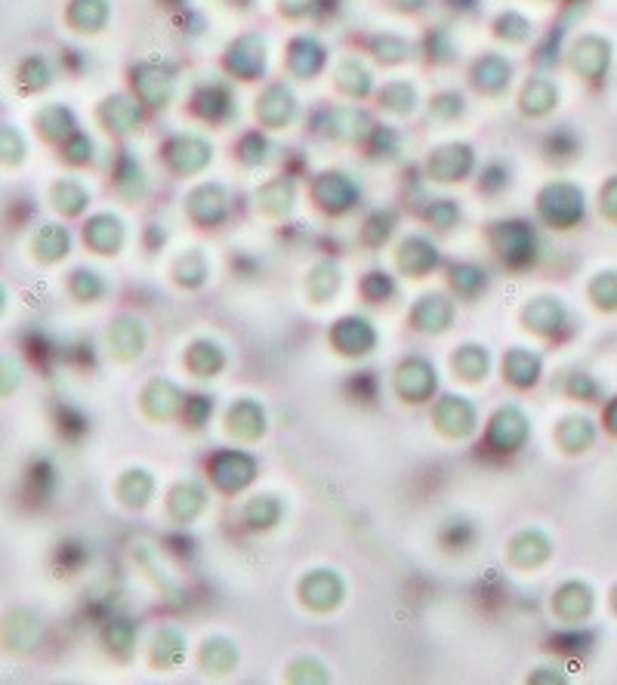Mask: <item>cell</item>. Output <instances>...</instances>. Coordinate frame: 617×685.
Segmentation results:
<instances>
[{
	"label": "cell",
	"instance_id": "cell-16",
	"mask_svg": "<svg viewBox=\"0 0 617 685\" xmlns=\"http://www.w3.org/2000/svg\"><path fill=\"white\" fill-rule=\"evenodd\" d=\"M192 112L207 124H226L235 115V99L226 84H204L192 96Z\"/></svg>",
	"mask_w": 617,
	"mask_h": 685
},
{
	"label": "cell",
	"instance_id": "cell-55",
	"mask_svg": "<svg viewBox=\"0 0 617 685\" xmlns=\"http://www.w3.org/2000/svg\"><path fill=\"white\" fill-rule=\"evenodd\" d=\"M361 294H365L371 303H383L395 294V281L386 272H371L365 281H361Z\"/></svg>",
	"mask_w": 617,
	"mask_h": 685
},
{
	"label": "cell",
	"instance_id": "cell-38",
	"mask_svg": "<svg viewBox=\"0 0 617 685\" xmlns=\"http://www.w3.org/2000/svg\"><path fill=\"white\" fill-rule=\"evenodd\" d=\"M50 198H53V207L62 216H78L90 204V195H87V189L78 183V179H62V183H56Z\"/></svg>",
	"mask_w": 617,
	"mask_h": 685
},
{
	"label": "cell",
	"instance_id": "cell-56",
	"mask_svg": "<svg viewBox=\"0 0 617 685\" xmlns=\"http://www.w3.org/2000/svg\"><path fill=\"white\" fill-rule=\"evenodd\" d=\"M408 44L402 38H395V34H383V38H374V56L383 62H402L408 59Z\"/></svg>",
	"mask_w": 617,
	"mask_h": 685
},
{
	"label": "cell",
	"instance_id": "cell-11",
	"mask_svg": "<svg viewBox=\"0 0 617 685\" xmlns=\"http://www.w3.org/2000/svg\"><path fill=\"white\" fill-rule=\"evenodd\" d=\"M331 343L340 355H349V358H361V355H371L374 346H377V331L371 328V321L358 318V315H349V318H340L334 328H331Z\"/></svg>",
	"mask_w": 617,
	"mask_h": 685
},
{
	"label": "cell",
	"instance_id": "cell-47",
	"mask_svg": "<svg viewBox=\"0 0 617 685\" xmlns=\"http://www.w3.org/2000/svg\"><path fill=\"white\" fill-rule=\"evenodd\" d=\"M337 287H340V269L334 263H321L315 266V272L309 275V284H306V291L315 303H328L334 294H337Z\"/></svg>",
	"mask_w": 617,
	"mask_h": 685
},
{
	"label": "cell",
	"instance_id": "cell-21",
	"mask_svg": "<svg viewBox=\"0 0 617 685\" xmlns=\"http://www.w3.org/2000/svg\"><path fill=\"white\" fill-rule=\"evenodd\" d=\"M84 241L93 254H118V247L124 244V223L115 213H96L84 226Z\"/></svg>",
	"mask_w": 617,
	"mask_h": 685
},
{
	"label": "cell",
	"instance_id": "cell-9",
	"mask_svg": "<svg viewBox=\"0 0 617 685\" xmlns=\"http://www.w3.org/2000/svg\"><path fill=\"white\" fill-rule=\"evenodd\" d=\"M432 417L448 439H466L476 429V405L466 395H442L432 408Z\"/></svg>",
	"mask_w": 617,
	"mask_h": 685
},
{
	"label": "cell",
	"instance_id": "cell-32",
	"mask_svg": "<svg viewBox=\"0 0 617 685\" xmlns=\"http://www.w3.org/2000/svg\"><path fill=\"white\" fill-rule=\"evenodd\" d=\"M186 365L195 377H216L226 368V352L213 340H195L186 352Z\"/></svg>",
	"mask_w": 617,
	"mask_h": 685
},
{
	"label": "cell",
	"instance_id": "cell-51",
	"mask_svg": "<svg viewBox=\"0 0 617 685\" xmlns=\"http://www.w3.org/2000/svg\"><path fill=\"white\" fill-rule=\"evenodd\" d=\"M494 34L497 38H503L506 44H525L531 38V22L519 13H503L497 22H494Z\"/></svg>",
	"mask_w": 617,
	"mask_h": 685
},
{
	"label": "cell",
	"instance_id": "cell-39",
	"mask_svg": "<svg viewBox=\"0 0 617 685\" xmlns=\"http://www.w3.org/2000/svg\"><path fill=\"white\" fill-rule=\"evenodd\" d=\"M448 284L454 287V294L457 297H466V300H473L479 297L485 287H488V272L479 269V266H469V263H460L451 269L448 275Z\"/></svg>",
	"mask_w": 617,
	"mask_h": 685
},
{
	"label": "cell",
	"instance_id": "cell-42",
	"mask_svg": "<svg viewBox=\"0 0 617 685\" xmlns=\"http://www.w3.org/2000/svg\"><path fill=\"white\" fill-rule=\"evenodd\" d=\"M294 195H297L294 179H284L281 176V179H272V183H266L257 198H260V204H263L266 213L281 216V213H287L290 207H294Z\"/></svg>",
	"mask_w": 617,
	"mask_h": 685
},
{
	"label": "cell",
	"instance_id": "cell-8",
	"mask_svg": "<svg viewBox=\"0 0 617 685\" xmlns=\"http://www.w3.org/2000/svg\"><path fill=\"white\" fill-rule=\"evenodd\" d=\"M226 71L238 81H257L266 71V41L260 34H244L226 53Z\"/></svg>",
	"mask_w": 617,
	"mask_h": 685
},
{
	"label": "cell",
	"instance_id": "cell-31",
	"mask_svg": "<svg viewBox=\"0 0 617 685\" xmlns=\"http://www.w3.org/2000/svg\"><path fill=\"white\" fill-rule=\"evenodd\" d=\"M65 19L78 34H96L108 22V0H71Z\"/></svg>",
	"mask_w": 617,
	"mask_h": 685
},
{
	"label": "cell",
	"instance_id": "cell-24",
	"mask_svg": "<svg viewBox=\"0 0 617 685\" xmlns=\"http://www.w3.org/2000/svg\"><path fill=\"white\" fill-rule=\"evenodd\" d=\"M540 368H543L540 355L531 352V349L516 346V349H510L503 355V380H510L516 389L534 386L540 380Z\"/></svg>",
	"mask_w": 617,
	"mask_h": 685
},
{
	"label": "cell",
	"instance_id": "cell-48",
	"mask_svg": "<svg viewBox=\"0 0 617 685\" xmlns=\"http://www.w3.org/2000/svg\"><path fill=\"white\" fill-rule=\"evenodd\" d=\"M207 260H204V254H198V250H189L186 257H179V263L173 266V281L179 284V287H201L204 284V278H207Z\"/></svg>",
	"mask_w": 617,
	"mask_h": 685
},
{
	"label": "cell",
	"instance_id": "cell-57",
	"mask_svg": "<svg viewBox=\"0 0 617 685\" xmlns=\"http://www.w3.org/2000/svg\"><path fill=\"white\" fill-rule=\"evenodd\" d=\"M392 213H383V210H377L371 220L365 223V229H361V238H365V244H383L386 238H389V232H392Z\"/></svg>",
	"mask_w": 617,
	"mask_h": 685
},
{
	"label": "cell",
	"instance_id": "cell-54",
	"mask_svg": "<svg viewBox=\"0 0 617 685\" xmlns=\"http://www.w3.org/2000/svg\"><path fill=\"white\" fill-rule=\"evenodd\" d=\"M62 158L68 164H87L93 158V142L90 136H84L81 130H75L68 139H65V146H62Z\"/></svg>",
	"mask_w": 617,
	"mask_h": 685
},
{
	"label": "cell",
	"instance_id": "cell-40",
	"mask_svg": "<svg viewBox=\"0 0 617 685\" xmlns=\"http://www.w3.org/2000/svg\"><path fill=\"white\" fill-rule=\"evenodd\" d=\"M590 590L584 587V584H565L559 593H556V599H553V608L559 611L562 618H568V621H577V618H584L587 611H590Z\"/></svg>",
	"mask_w": 617,
	"mask_h": 685
},
{
	"label": "cell",
	"instance_id": "cell-12",
	"mask_svg": "<svg viewBox=\"0 0 617 685\" xmlns=\"http://www.w3.org/2000/svg\"><path fill=\"white\" fill-rule=\"evenodd\" d=\"M300 599L306 608L312 611H331L343 602V581L340 574L331 568H318L312 574H306L300 584Z\"/></svg>",
	"mask_w": 617,
	"mask_h": 685
},
{
	"label": "cell",
	"instance_id": "cell-20",
	"mask_svg": "<svg viewBox=\"0 0 617 685\" xmlns=\"http://www.w3.org/2000/svg\"><path fill=\"white\" fill-rule=\"evenodd\" d=\"M226 429H229V436H235L238 442H257L266 432V414L253 399H238L229 408Z\"/></svg>",
	"mask_w": 617,
	"mask_h": 685
},
{
	"label": "cell",
	"instance_id": "cell-19",
	"mask_svg": "<svg viewBox=\"0 0 617 685\" xmlns=\"http://www.w3.org/2000/svg\"><path fill=\"white\" fill-rule=\"evenodd\" d=\"M411 321H414L417 331L442 334L451 328V321H454V300H448L445 294H429L411 309Z\"/></svg>",
	"mask_w": 617,
	"mask_h": 685
},
{
	"label": "cell",
	"instance_id": "cell-4",
	"mask_svg": "<svg viewBox=\"0 0 617 685\" xmlns=\"http://www.w3.org/2000/svg\"><path fill=\"white\" fill-rule=\"evenodd\" d=\"M525 439H528V417L516 405L497 408V414L491 417V423L485 429L488 448L500 451V454H513L525 445Z\"/></svg>",
	"mask_w": 617,
	"mask_h": 685
},
{
	"label": "cell",
	"instance_id": "cell-29",
	"mask_svg": "<svg viewBox=\"0 0 617 685\" xmlns=\"http://www.w3.org/2000/svg\"><path fill=\"white\" fill-rule=\"evenodd\" d=\"M556 105H559V90H556L553 81H547V78H531V81L522 87V96H519L522 115H528V118H543V115H550Z\"/></svg>",
	"mask_w": 617,
	"mask_h": 685
},
{
	"label": "cell",
	"instance_id": "cell-23",
	"mask_svg": "<svg viewBox=\"0 0 617 685\" xmlns=\"http://www.w3.org/2000/svg\"><path fill=\"white\" fill-rule=\"evenodd\" d=\"M522 321L525 328L534 331V334H543L550 337L562 328L565 321V309L556 297H534L525 309H522Z\"/></svg>",
	"mask_w": 617,
	"mask_h": 685
},
{
	"label": "cell",
	"instance_id": "cell-18",
	"mask_svg": "<svg viewBox=\"0 0 617 685\" xmlns=\"http://www.w3.org/2000/svg\"><path fill=\"white\" fill-rule=\"evenodd\" d=\"M324 68V47L312 34H300L287 47V71L297 75L300 81H312L318 71Z\"/></svg>",
	"mask_w": 617,
	"mask_h": 685
},
{
	"label": "cell",
	"instance_id": "cell-44",
	"mask_svg": "<svg viewBox=\"0 0 617 685\" xmlns=\"http://www.w3.org/2000/svg\"><path fill=\"white\" fill-rule=\"evenodd\" d=\"M34 124L41 127V133L47 139H68L75 133V115H71L65 105H47L44 112L34 118Z\"/></svg>",
	"mask_w": 617,
	"mask_h": 685
},
{
	"label": "cell",
	"instance_id": "cell-41",
	"mask_svg": "<svg viewBox=\"0 0 617 685\" xmlns=\"http://www.w3.org/2000/svg\"><path fill=\"white\" fill-rule=\"evenodd\" d=\"M201 664L207 673H229L235 664H238V652L235 645L229 639H207L204 648H201Z\"/></svg>",
	"mask_w": 617,
	"mask_h": 685
},
{
	"label": "cell",
	"instance_id": "cell-25",
	"mask_svg": "<svg viewBox=\"0 0 617 685\" xmlns=\"http://www.w3.org/2000/svg\"><path fill=\"white\" fill-rule=\"evenodd\" d=\"M553 553V544L547 540V534L543 531H522L513 537V544H510V562L519 565V568H537L550 559Z\"/></svg>",
	"mask_w": 617,
	"mask_h": 685
},
{
	"label": "cell",
	"instance_id": "cell-22",
	"mask_svg": "<svg viewBox=\"0 0 617 685\" xmlns=\"http://www.w3.org/2000/svg\"><path fill=\"white\" fill-rule=\"evenodd\" d=\"M183 405H186L183 392H179V386L170 380H152L142 392V408L155 420H170L173 414L183 411Z\"/></svg>",
	"mask_w": 617,
	"mask_h": 685
},
{
	"label": "cell",
	"instance_id": "cell-14",
	"mask_svg": "<svg viewBox=\"0 0 617 685\" xmlns=\"http://www.w3.org/2000/svg\"><path fill=\"white\" fill-rule=\"evenodd\" d=\"M297 118V99L284 84H272L257 99V121L269 130H281Z\"/></svg>",
	"mask_w": 617,
	"mask_h": 685
},
{
	"label": "cell",
	"instance_id": "cell-33",
	"mask_svg": "<svg viewBox=\"0 0 617 685\" xmlns=\"http://www.w3.org/2000/svg\"><path fill=\"white\" fill-rule=\"evenodd\" d=\"M34 257H38L41 263H56L68 254L71 247V238H68V229L65 226H56V223H47L41 226L38 232H34Z\"/></svg>",
	"mask_w": 617,
	"mask_h": 685
},
{
	"label": "cell",
	"instance_id": "cell-5",
	"mask_svg": "<svg viewBox=\"0 0 617 685\" xmlns=\"http://www.w3.org/2000/svg\"><path fill=\"white\" fill-rule=\"evenodd\" d=\"M312 198H315V204L324 213L343 216V213H349L358 204V189H355V183L346 173L328 170V173H321V176L312 179Z\"/></svg>",
	"mask_w": 617,
	"mask_h": 685
},
{
	"label": "cell",
	"instance_id": "cell-43",
	"mask_svg": "<svg viewBox=\"0 0 617 685\" xmlns=\"http://www.w3.org/2000/svg\"><path fill=\"white\" fill-rule=\"evenodd\" d=\"M281 519V500L275 494H260L250 497L244 507V522L250 528H272Z\"/></svg>",
	"mask_w": 617,
	"mask_h": 685
},
{
	"label": "cell",
	"instance_id": "cell-35",
	"mask_svg": "<svg viewBox=\"0 0 617 685\" xmlns=\"http://www.w3.org/2000/svg\"><path fill=\"white\" fill-rule=\"evenodd\" d=\"M488 365H491V358L485 352V346H460L454 355H451V368L460 380H469V383H479L485 380L488 374Z\"/></svg>",
	"mask_w": 617,
	"mask_h": 685
},
{
	"label": "cell",
	"instance_id": "cell-37",
	"mask_svg": "<svg viewBox=\"0 0 617 685\" xmlns=\"http://www.w3.org/2000/svg\"><path fill=\"white\" fill-rule=\"evenodd\" d=\"M574 68L587 78H599L608 68V44L599 38H584L574 47Z\"/></svg>",
	"mask_w": 617,
	"mask_h": 685
},
{
	"label": "cell",
	"instance_id": "cell-17",
	"mask_svg": "<svg viewBox=\"0 0 617 685\" xmlns=\"http://www.w3.org/2000/svg\"><path fill=\"white\" fill-rule=\"evenodd\" d=\"M133 93L142 105H167L173 96V78L158 65H136L133 68Z\"/></svg>",
	"mask_w": 617,
	"mask_h": 685
},
{
	"label": "cell",
	"instance_id": "cell-49",
	"mask_svg": "<svg viewBox=\"0 0 617 685\" xmlns=\"http://www.w3.org/2000/svg\"><path fill=\"white\" fill-rule=\"evenodd\" d=\"M183 655H186V639L176 630L167 627L155 636V664L158 667H176L183 661Z\"/></svg>",
	"mask_w": 617,
	"mask_h": 685
},
{
	"label": "cell",
	"instance_id": "cell-60",
	"mask_svg": "<svg viewBox=\"0 0 617 685\" xmlns=\"http://www.w3.org/2000/svg\"><path fill=\"white\" fill-rule=\"evenodd\" d=\"M463 112V96L460 93H442L439 99L432 102V115H439V118H454Z\"/></svg>",
	"mask_w": 617,
	"mask_h": 685
},
{
	"label": "cell",
	"instance_id": "cell-3",
	"mask_svg": "<svg viewBox=\"0 0 617 685\" xmlns=\"http://www.w3.org/2000/svg\"><path fill=\"white\" fill-rule=\"evenodd\" d=\"M210 482L226 491V494H238L244 491L253 479H257V457L241 451V448H226L216 451L207 463Z\"/></svg>",
	"mask_w": 617,
	"mask_h": 685
},
{
	"label": "cell",
	"instance_id": "cell-7",
	"mask_svg": "<svg viewBox=\"0 0 617 685\" xmlns=\"http://www.w3.org/2000/svg\"><path fill=\"white\" fill-rule=\"evenodd\" d=\"M164 161L173 173L179 176H192L201 173L213 161V146L201 136H173L164 146Z\"/></svg>",
	"mask_w": 617,
	"mask_h": 685
},
{
	"label": "cell",
	"instance_id": "cell-15",
	"mask_svg": "<svg viewBox=\"0 0 617 685\" xmlns=\"http://www.w3.org/2000/svg\"><path fill=\"white\" fill-rule=\"evenodd\" d=\"M398 269L408 272L411 278H426L435 266H439V247L423 235H408L398 244Z\"/></svg>",
	"mask_w": 617,
	"mask_h": 685
},
{
	"label": "cell",
	"instance_id": "cell-53",
	"mask_svg": "<svg viewBox=\"0 0 617 685\" xmlns=\"http://www.w3.org/2000/svg\"><path fill=\"white\" fill-rule=\"evenodd\" d=\"M102 639H105L108 648H112V652H127V648L133 645V639H136V627L127 618H115L112 624L105 627Z\"/></svg>",
	"mask_w": 617,
	"mask_h": 685
},
{
	"label": "cell",
	"instance_id": "cell-45",
	"mask_svg": "<svg viewBox=\"0 0 617 685\" xmlns=\"http://www.w3.org/2000/svg\"><path fill=\"white\" fill-rule=\"evenodd\" d=\"M556 439L565 451H584L593 442V426L587 417H565L556 429Z\"/></svg>",
	"mask_w": 617,
	"mask_h": 685
},
{
	"label": "cell",
	"instance_id": "cell-59",
	"mask_svg": "<svg viewBox=\"0 0 617 685\" xmlns=\"http://www.w3.org/2000/svg\"><path fill=\"white\" fill-rule=\"evenodd\" d=\"M457 216H460V210H457V204H454L451 198H439V201H432V204H429V210H426V220H429L432 226H439V229L454 226Z\"/></svg>",
	"mask_w": 617,
	"mask_h": 685
},
{
	"label": "cell",
	"instance_id": "cell-61",
	"mask_svg": "<svg viewBox=\"0 0 617 685\" xmlns=\"http://www.w3.org/2000/svg\"><path fill=\"white\" fill-rule=\"evenodd\" d=\"M315 7H318L315 0H281V13L290 16V19H300L306 13H312Z\"/></svg>",
	"mask_w": 617,
	"mask_h": 685
},
{
	"label": "cell",
	"instance_id": "cell-62",
	"mask_svg": "<svg viewBox=\"0 0 617 685\" xmlns=\"http://www.w3.org/2000/svg\"><path fill=\"white\" fill-rule=\"evenodd\" d=\"M602 210L617 216V179H611V183L602 189Z\"/></svg>",
	"mask_w": 617,
	"mask_h": 685
},
{
	"label": "cell",
	"instance_id": "cell-27",
	"mask_svg": "<svg viewBox=\"0 0 617 685\" xmlns=\"http://www.w3.org/2000/svg\"><path fill=\"white\" fill-rule=\"evenodd\" d=\"M510 75H513V65L506 62L503 56H497V53H488V56L476 59V65H473V84L485 96H494V93L506 90Z\"/></svg>",
	"mask_w": 617,
	"mask_h": 685
},
{
	"label": "cell",
	"instance_id": "cell-13",
	"mask_svg": "<svg viewBox=\"0 0 617 685\" xmlns=\"http://www.w3.org/2000/svg\"><path fill=\"white\" fill-rule=\"evenodd\" d=\"M189 216L204 226V229H213L220 226L226 216H229V195L220 183H204L198 186L192 195H189Z\"/></svg>",
	"mask_w": 617,
	"mask_h": 685
},
{
	"label": "cell",
	"instance_id": "cell-26",
	"mask_svg": "<svg viewBox=\"0 0 617 685\" xmlns=\"http://www.w3.org/2000/svg\"><path fill=\"white\" fill-rule=\"evenodd\" d=\"M108 343L118 358H136L145 346V328L136 315H118L115 324L108 328Z\"/></svg>",
	"mask_w": 617,
	"mask_h": 685
},
{
	"label": "cell",
	"instance_id": "cell-58",
	"mask_svg": "<svg viewBox=\"0 0 617 685\" xmlns=\"http://www.w3.org/2000/svg\"><path fill=\"white\" fill-rule=\"evenodd\" d=\"M213 414V402L207 399V395H192V399H186L183 405V420L192 426V429H201Z\"/></svg>",
	"mask_w": 617,
	"mask_h": 685
},
{
	"label": "cell",
	"instance_id": "cell-50",
	"mask_svg": "<svg viewBox=\"0 0 617 685\" xmlns=\"http://www.w3.org/2000/svg\"><path fill=\"white\" fill-rule=\"evenodd\" d=\"M16 81L28 90V93H41L50 84V65L41 56H31L19 65Z\"/></svg>",
	"mask_w": 617,
	"mask_h": 685
},
{
	"label": "cell",
	"instance_id": "cell-6",
	"mask_svg": "<svg viewBox=\"0 0 617 685\" xmlns=\"http://www.w3.org/2000/svg\"><path fill=\"white\" fill-rule=\"evenodd\" d=\"M435 383H439V377H435V368L426 362V358H420V355L405 358V362L398 365V371H395V392L402 395L405 402H411V405L429 402L432 392H435Z\"/></svg>",
	"mask_w": 617,
	"mask_h": 685
},
{
	"label": "cell",
	"instance_id": "cell-28",
	"mask_svg": "<svg viewBox=\"0 0 617 685\" xmlns=\"http://www.w3.org/2000/svg\"><path fill=\"white\" fill-rule=\"evenodd\" d=\"M204 503H207V494H204V488L195 485V482H179V485H173V491L167 494V510H170V516H173L176 522H183V525H189L195 516H201Z\"/></svg>",
	"mask_w": 617,
	"mask_h": 685
},
{
	"label": "cell",
	"instance_id": "cell-46",
	"mask_svg": "<svg viewBox=\"0 0 617 685\" xmlns=\"http://www.w3.org/2000/svg\"><path fill=\"white\" fill-rule=\"evenodd\" d=\"M380 105L386 108V112H395V115H408L414 102H417V90L414 84L408 81H389L380 93H377Z\"/></svg>",
	"mask_w": 617,
	"mask_h": 685
},
{
	"label": "cell",
	"instance_id": "cell-34",
	"mask_svg": "<svg viewBox=\"0 0 617 685\" xmlns=\"http://www.w3.org/2000/svg\"><path fill=\"white\" fill-rule=\"evenodd\" d=\"M337 87L343 96H352V99H365L374 87L371 81V71L361 65L355 56H346L340 65H337Z\"/></svg>",
	"mask_w": 617,
	"mask_h": 685
},
{
	"label": "cell",
	"instance_id": "cell-10",
	"mask_svg": "<svg viewBox=\"0 0 617 685\" xmlns=\"http://www.w3.org/2000/svg\"><path fill=\"white\" fill-rule=\"evenodd\" d=\"M473 167H476V155L463 142H451V146L435 149L426 161V173L435 183H460Z\"/></svg>",
	"mask_w": 617,
	"mask_h": 685
},
{
	"label": "cell",
	"instance_id": "cell-36",
	"mask_svg": "<svg viewBox=\"0 0 617 685\" xmlns=\"http://www.w3.org/2000/svg\"><path fill=\"white\" fill-rule=\"evenodd\" d=\"M152 494H155V479L145 470H127L118 482V497L130 510H142L152 500Z\"/></svg>",
	"mask_w": 617,
	"mask_h": 685
},
{
	"label": "cell",
	"instance_id": "cell-63",
	"mask_svg": "<svg viewBox=\"0 0 617 685\" xmlns=\"http://www.w3.org/2000/svg\"><path fill=\"white\" fill-rule=\"evenodd\" d=\"M235 4H238V7H247V4H250V0H235Z\"/></svg>",
	"mask_w": 617,
	"mask_h": 685
},
{
	"label": "cell",
	"instance_id": "cell-52",
	"mask_svg": "<svg viewBox=\"0 0 617 685\" xmlns=\"http://www.w3.org/2000/svg\"><path fill=\"white\" fill-rule=\"evenodd\" d=\"M71 291L81 300H99L105 294V281L93 269H75L71 272Z\"/></svg>",
	"mask_w": 617,
	"mask_h": 685
},
{
	"label": "cell",
	"instance_id": "cell-1",
	"mask_svg": "<svg viewBox=\"0 0 617 685\" xmlns=\"http://www.w3.org/2000/svg\"><path fill=\"white\" fill-rule=\"evenodd\" d=\"M491 247L494 254L510 269H525L537 257V235L522 220H506L491 229Z\"/></svg>",
	"mask_w": 617,
	"mask_h": 685
},
{
	"label": "cell",
	"instance_id": "cell-30",
	"mask_svg": "<svg viewBox=\"0 0 617 685\" xmlns=\"http://www.w3.org/2000/svg\"><path fill=\"white\" fill-rule=\"evenodd\" d=\"M99 118L105 124V130H112V133H130L142 112H139V102L130 99V96H108L102 105H99Z\"/></svg>",
	"mask_w": 617,
	"mask_h": 685
},
{
	"label": "cell",
	"instance_id": "cell-2",
	"mask_svg": "<svg viewBox=\"0 0 617 685\" xmlns=\"http://www.w3.org/2000/svg\"><path fill=\"white\" fill-rule=\"evenodd\" d=\"M537 210L553 229H571L577 220H584V192H580L574 183H550L543 186L537 195Z\"/></svg>",
	"mask_w": 617,
	"mask_h": 685
}]
</instances>
